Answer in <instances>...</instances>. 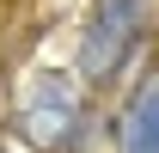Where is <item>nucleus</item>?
I'll return each instance as SVG.
<instances>
[{
  "instance_id": "1",
  "label": "nucleus",
  "mask_w": 159,
  "mask_h": 153,
  "mask_svg": "<svg viewBox=\"0 0 159 153\" xmlns=\"http://www.w3.org/2000/svg\"><path fill=\"white\" fill-rule=\"evenodd\" d=\"M141 37V0H104L98 6V25L86 31V74L92 80H116L129 49Z\"/></svg>"
},
{
  "instance_id": "2",
  "label": "nucleus",
  "mask_w": 159,
  "mask_h": 153,
  "mask_svg": "<svg viewBox=\"0 0 159 153\" xmlns=\"http://www.w3.org/2000/svg\"><path fill=\"white\" fill-rule=\"evenodd\" d=\"M74 110L80 98L67 86V74H37V86L25 92V110H19V129L37 141V147H55L61 135L74 129Z\"/></svg>"
},
{
  "instance_id": "3",
  "label": "nucleus",
  "mask_w": 159,
  "mask_h": 153,
  "mask_svg": "<svg viewBox=\"0 0 159 153\" xmlns=\"http://www.w3.org/2000/svg\"><path fill=\"white\" fill-rule=\"evenodd\" d=\"M122 147H129V153H159V80H153V86H147V92L135 98Z\"/></svg>"
}]
</instances>
